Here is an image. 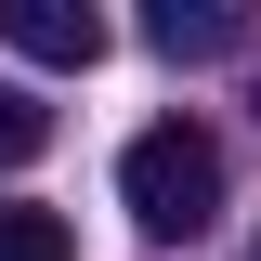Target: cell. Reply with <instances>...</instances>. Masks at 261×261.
I'll return each mask as SVG.
<instances>
[{"label": "cell", "instance_id": "4", "mask_svg": "<svg viewBox=\"0 0 261 261\" xmlns=\"http://www.w3.org/2000/svg\"><path fill=\"white\" fill-rule=\"evenodd\" d=\"M39 144H53V105H39L27 79H0V170H27Z\"/></svg>", "mask_w": 261, "mask_h": 261}, {"label": "cell", "instance_id": "2", "mask_svg": "<svg viewBox=\"0 0 261 261\" xmlns=\"http://www.w3.org/2000/svg\"><path fill=\"white\" fill-rule=\"evenodd\" d=\"M0 39H13L27 65H79V79H92V65H105V39H118V27H105L92 0H0Z\"/></svg>", "mask_w": 261, "mask_h": 261}, {"label": "cell", "instance_id": "1", "mask_svg": "<svg viewBox=\"0 0 261 261\" xmlns=\"http://www.w3.org/2000/svg\"><path fill=\"white\" fill-rule=\"evenodd\" d=\"M118 209L157 248H183V235H209L222 222V144L196 118H157V130H130V157H118Z\"/></svg>", "mask_w": 261, "mask_h": 261}, {"label": "cell", "instance_id": "3", "mask_svg": "<svg viewBox=\"0 0 261 261\" xmlns=\"http://www.w3.org/2000/svg\"><path fill=\"white\" fill-rule=\"evenodd\" d=\"M144 39H157L170 65H222V53H248V13H235V0H157Z\"/></svg>", "mask_w": 261, "mask_h": 261}, {"label": "cell", "instance_id": "5", "mask_svg": "<svg viewBox=\"0 0 261 261\" xmlns=\"http://www.w3.org/2000/svg\"><path fill=\"white\" fill-rule=\"evenodd\" d=\"M0 261H79L53 209H0Z\"/></svg>", "mask_w": 261, "mask_h": 261}]
</instances>
